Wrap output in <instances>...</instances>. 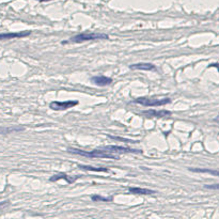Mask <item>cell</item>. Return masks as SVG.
Segmentation results:
<instances>
[{
  "label": "cell",
  "mask_w": 219,
  "mask_h": 219,
  "mask_svg": "<svg viewBox=\"0 0 219 219\" xmlns=\"http://www.w3.org/2000/svg\"><path fill=\"white\" fill-rule=\"evenodd\" d=\"M69 153H73V154H77L80 156H86V157H99V158H110V159H118V157L115 155H112L111 153H107L106 151H99V150H94V151H90V152H87V151H81L78 150V149H72L69 148Z\"/></svg>",
  "instance_id": "6da1fadb"
},
{
  "label": "cell",
  "mask_w": 219,
  "mask_h": 219,
  "mask_svg": "<svg viewBox=\"0 0 219 219\" xmlns=\"http://www.w3.org/2000/svg\"><path fill=\"white\" fill-rule=\"evenodd\" d=\"M109 36L104 33H91V32H86V33H80L77 36L71 38L69 42L65 41L63 44L66 43H81L85 41H93V40H107Z\"/></svg>",
  "instance_id": "7a4b0ae2"
},
{
  "label": "cell",
  "mask_w": 219,
  "mask_h": 219,
  "mask_svg": "<svg viewBox=\"0 0 219 219\" xmlns=\"http://www.w3.org/2000/svg\"><path fill=\"white\" fill-rule=\"evenodd\" d=\"M134 103L143 105L145 107H157V106H164L169 103H171L170 99H144V97H139L134 101Z\"/></svg>",
  "instance_id": "3957f363"
},
{
  "label": "cell",
  "mask_w": 219,
  "mask_h": 219,
  "mask_svg": "<svg viewBox=\"0 0 219 219\" xmlns=\"http://www.w3.org/2000/svg\"><path fill=\"white\" fill-rule=\"evenodd\" d=\"M77 101H64V102H52L49 105V108L53 110H66V109L73 108V107L77 106Z\"/></svg>",
  "instance_id": "277c9868"
},
{
  "label": "cell",
  "mask_w": 219,
  "mask_h": 219,
  "mask_svg": "<svg viewBox=\"0 0 219 219\" xmlns=\"http://www.w3.org/2000/svg\"><path fill=\"white\" fill-rule=\"evenodd\" d=\"M103 150L110 153H141L140 150H135V149L124 148V146H119V145H107L104 146Z\"/></svg>",
  "instance_id": "5b68a950"
},
{
  "label": "cell",
  "mask_w": 219,
  "mask_h": 219,
  "mask_svg": "<svg viewBox=\"0 0 219 219\" xmlns=\"http://www.w3.org/2000/svg\"><path fill=\"white\" fill-rule=\"evenodd\" d=\"M30 34H31V31H19V32H9V33H0V41L26 38V36H30Z\"/></svg>",
  "instance_id": "8992f818"
},
{
  "label": "cell",
  "mask_w": 219,
  "mask_h": 219,
  "mask_svg": "<svg viewBox=\"0 0 219 219\" xmlns=\"http://www.w3.org/2000/svg\"><path fill=\"white\" fill-rule=\"evenodd\" d=\"M143 115L148 118H167L172 115L168 110H145L143 111Z\"/></svg>",
  "instance_id": "52a82bcc"
},
{
  "label": "cell",
  "mask_w": 219,
  "mask_h": 219,
  "mask_svg": "<svg viewBox=\"0 0 219 219\" xmlns=\"http://www.w3.org/2000/svg\"><path fill=\"white\" fill-rule=\"evenodd\" d=\"M91 80L99 87H105V86H109L112 83V79L106 76H95V77H92Z\"/></svg>",
  "instance_id": "ba28073f"
},
{
  "label": "cell",
  "mask_w": 219,
  "mask_h": 219,
  "mask_svg": "<svg viewBox=\"0 0 219 219\" xmlns=\"http://www.w3.org/2000/svg\"><path fill=\"white\" fill-rule=\"evenodd\" d=\"M76 179L77 178H71V176L67 175V174H65V173H59V174H55L53 176H52V178L49 179V181L50 182H57L59 180H65L69 184H72L76 181Z\"/></svg>",
  "instance_id": "9c48e42d"
},
{
  "label": "cell",
  "mask_w": 219,
  "mask_h": 219,
  "mask_svg": "<svg viewBox=\"0 0 219 219\" xmlns=\"http://www.w3.org/2000/svg\"><path fill=\"white\" fill-rule=\"evenodd\" d=\"M128 192L130 193H134V195H145V196H150V195L155 193L154 190L146 189V188H139V187H129Z\"/></svg>",
  "instance_id": "30bf717a"
},
{
  "label": "cell",
  "mask_w": 219,
  "mask_h": 219,
  "mask_svg": "<svg viewBox=\"0 0 219 219\" xmlns=\"http://www.w3.org/2000/svg\"><path fill=\"white\" fill-rule=\"evenodd\" d=\"M132 69H140V71H153L155 69V65L152 63H137L130 65Z\"/></svg>",
  "instance_id": "8fae6325"
},
{
  "label": "cell",
  "mask_w": 219,
  "mask_h": 219,
  "mask_svg": "<svg viewBox=\"0 0 219 219\" xmlns=\"http://www.w3.org/2000/svg\"><path fill=\"white\" fill-rule=\"evenodd\" d=\"M23 130H25V127H20V126L2 127V126H0V135H6V134H11V133L23 132Z\"/></svg>",
  "instance_id": "7c38bea8"
},
{
  "label": "cell",
  "mask_w": 219,
  "mask_h": 219,
  "mask_svg": "<svg viewBox=\"0 0 219 219\" xmlns=\"http://www.w3.org/2000/svg\"><path fill=\"white\" fill-rule=\"evenodd\" d=\"M79 168L82 170H87V171H94V172H109L107 168H96L92 166H85V165H80Z\"/></svg>",
  "instance_id": "4fadbf2b"
},
{
  "label": "cell",
  "mask_w": 219,
  "mask_h": 219,
  "mask_svg": "<svg viewBox=\"0 0 219 219\" xmlns=\"http://www.w3.org/2000/svg\"><path fill=\"white\" fill-rule=\"evenodd\" d=\"M193 172H197V173H209L213 174V175L219 176V171H216V170H211V169H190Z\"/></svg>",
  "instance_id": "5bb4252c"
},
{
  "label": "cell",
  "mask_w": 219,
  "mask_h": 219,
  "mask_svg": "<svg viewBox=\"0 0 219 219\" xmlns=\"http://www.w3.org/2000/svg\"><path fill=\"white\" fill-rule=\"evenodd\" d=\"M91 199L93 201H104V202H109V201H112V198L111 197H108V198H105V197H102V196H92Z\"/></svg>",
  "instance_id": "9a60e30c"
},
{
  "label": "cell",
  "mask_w": 219,
  "mask_h": 219,
  "mask_svg": "<svg viewBox=\"0 0 219 219\" xmlns=\"http://www.w3.org/2000/svg\"><path fill=\"white\" fill-rule=\"evenodd\" d=\"M111 139H116V140H121V141H124V142H130V143H137L138 141H134V140H127V139H124V138H121V137H113V136H110Z\"/></svg>",
  "instance_id": "2e32d148"
},
{
  "label": "cell",
  "mask_w": 219,
  "mask_h": 219,
  "mask_svg": "<svg viewBox=\"0 0 219 219\" xmlns=\"http://www.w3.org/2000/svg\"><path fill=\"white\" fill-rule=\"evenodd\" d=\"M206 188L208 189H219V184H215V185H206Z\"/></svg>",
  "instance_id": "e0dca14e"
},
{
  "label": "cell",
  "mask_w": 219,
  "mask_h": 219,
  "mask_svg": "<svg viewBox=\"0 0 219 219\" xmlns=\"http://www.w3.org/2000/svg\"><path fill=\"white\" fill-rule=\"evenodd\" d=\"M211 67H216V69H218V72H219V63H212L211 65H209Z\"/></svg>",
  "instance_id": "ac0fdd59"
},
{
  "label": "cell",
  "mask_w": 219,
  "mask_h": 219,
  "mask_svg": "<svg viewBox=\"0 0 219 219\" xmlns=\"http://www.w3.org/2000/svg\"><path fill=\"white\" fill-rule=\"evenodd\" d=\"M40 2H47V1H50V0H38Z\"/></svg>",
  "instance_id": "d6986e66"
}]
</instances>
